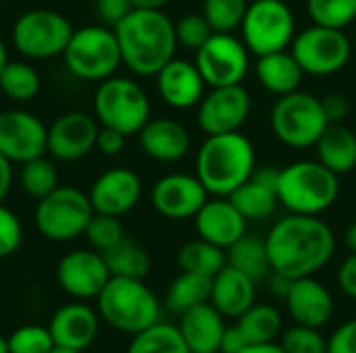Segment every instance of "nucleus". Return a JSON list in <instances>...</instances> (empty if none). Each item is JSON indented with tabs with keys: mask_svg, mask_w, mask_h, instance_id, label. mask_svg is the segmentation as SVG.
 <instances>
[{
	"mask_svg": "<svg viewBox=\"0 0 356 353\" xmlns=\"http://www.w3.org/2000/svg\"><path fill=\"white\" fill-rule=\"evenodd\" d=\"M48 152V127L33 114L21 108L0 112V154L23 164Z\"/></svg>",
	"mask_w": 356,
	"mask_h": 353,
	"instance_id": "obj_15",
	"label": "nucleus"
},
{
	"mask_svg": "<svg viewBox=\"0 0 356 353\" xmlns=\"http://www.w3.org/2000/svg\"><path fill=\"white\" fill-rule=\"evenodd\" d=\"M83 235L88 237L90 246L100 254L117 246L121 239H125L119 216H108V214H98V212H94V216L90 218Z\"/></svg>",
	"mask_w": 356,
	"mask_h": 353,
	"instance_id": "obj_40",
	"label": "nucleus"
},
{
	"mask_svg": "<svg viewBox=\"0 0 356 353\" xmlns=\"http://www.w3.org/2000/svg\"><path fill=\"white\" fill-rule=\"evenodd\" d=\"M248 345L250 343H248L246 335L240 331L238 325L225 327L223 337H221V345H219V353H242Z\"/></svg>",
	"mask_w": 356,
	"mask_h": 353,
	"instance_id": "obj_50",
	"label": "nucleus"
},
{
	"mask_svg": "<svg viewBox=\"0 0 356 353\" xmlns=\"http://www.w3.org/2000/svg\"><path fill=\"white\" fill-rule=\"evenodd\" d=\"M211 277L194 275V273H184L173 279V283L167 289L165 295V306L173 314H184L186 310L207 304L211 300Z\"/></svg>",
	"mask_w": 356,
	"mask_h": 353,
	"instance_id": "obj_30",
	"label": "nucleus"
},
{
	"mask_svg": "<svg viewBox=\"0 0 356 353\" xmlns=\"http://www.w3.org/2000/svg\"><path fill=\"white\" fill-rule=\"evenodd\" d=\"M111 273L100 252L96 250H75L60 258L56 266L58 287L73 300L86 302L100 295L108 283Z\"/></svg>",
	"mask_w": 356,
	"mask_h": 353,
	"instance_id": "obj_16",
	"label": "nucleus"
},
{
	"mask_svg": "<svg viewBox=\"0 0 356 353\" xmlns=\"http://www.w3.org/2000/svg\"><path fill=\"white\" fill-rule=\"evenodd\" d=\"M63 56L69 73L83 81H104L123 64L115 29L106 25L73 29Z\"/></svg>",
	"mask_w": 356,
	"mask_h": 353,
	"instance_id": "obj_6",
	"label": "nucleus"
},
{
	"mask_svg": "<svg viewBox=\"0 0 356 353\" xmlns=\"http://www.w3.org/2000/svg\"><path fill=\"white\" fill-rule=\"evenodd\" d=\"M98 300V316L119 333L138 335L161 318V304L144 279L111 277Z\"/></svg>",
	"mask_w": 356,
	"mask_h": 353,
	"instance_id": "obj_5",
	"label": "nucleus"
},
{
	"mask_svg": "<svg viewBox=\"0 0 356 353\" xmlns=\"http://www.w3.org/2000/svg\"><path fill=\"white\" fill-rule=\"evenodd\" d=\"M327 125L321 98L300 89L280 96L271 108L273 135L294 150L315 148Z\"/></svg>",
	"mask_w": 356,
	"mask_h": 353,
	"instance_id": "obj_8",
	"label": "nucleus"
},
{
	"mask_svg": "<svg viewBox=\"0 0 356 353\" xmlns=\"http://www.w3.org/2000/svg\"><path fill=\"white\" fill-rule=\"evenodd\" d=\"M154 77L163 102L175 110H190L198 106L209 87L196 62L184 58H171Z\"/></svg>",
	"mask_w": 356,
	"mask_h": 353,
	"instance_id": "obj_20",
	"label": "nucleus"
},
{
	"mask_svg": "<svg viewBox=\"0 0 356 353\" xmlns=\"http://www.w3.org/2000/svg\"><path fill=\"white\" fill-rule=\"evenodd\" d=\"M344 243H346V248L350 250V254L356 252V221L348 225V229H346V233H344Z\"/></svg>",
	"mask_w": 356,
	"mask_h": 353,
	"instance_id": "obj_54",
	"label": "nucleus"
},
{
	"mask_svg": "<svg viewBox=\"0 0 356 353\" xmlns=\"http://www.w3.org/2000/svg\"><path fill=\"white\" fill-rule=\"evenodd\" d=\"M98 131L94 117L79 110L65 112L48 127V154L60 162H77L96 148Z\"/></svg>",
	"mask_w": 356,
	"mask_h": 353,
	"instance_id": "obj_18",
	"label": "nucleus"
},
{
	"mask_svg": "<svg viewBox=\"0 0 356 353\" xmlns=\"http://www.w3.org/2000/svg\"><path fill=\"white\" fill-rule=\"evenodd\" d=\"M48 331L54 339V345L83 352L98 337V314L88 304L75 300L60 306L52 314Z\"/></svg>",
	"mask_w": 356,
	"mask_h": 353,
	"instance_id": "obj_22",
	"label": "nucleus"
},
{
	"mask_svg": "<svg viewBox=\"0 0 356 353\" xmlns=\"http://www.w3.org/2000/svg\"><path fill=\"white\" fill-rule=\"evenodd\" d=\"M257 169V152L242 131L207 135L196 154V177L209 196L229 198Z\"/></svg>",
	"mask_w": 356,
	"mask_h": 353,
	"instance_id": "obj_3",
	"label": "nucleus"
},
{
	"mask_svg": "<svg viewBox=\"0 0 356 353\" xmlns=\"http://www.w3.org/2000/svg\"><path fill=\"white\" fill-rule=\"evenodd\" d=\"M0 353H8V341L2 335H0Z\"/></svg>",
	"mask_w": 356,
	"mask_h": 353,
	"instance_id": "obj_58",
	"label": "nucleus"
},
{
	"mask_svg": "<svg viewBox=\"0 0 356 353\" xmlns=\"http://www.w3.org/2000/svg\"><path fill=\"white\" fill-rule=\"evenodd\" d=\"M248 0H202V15L217 33H234L240 29Z\"/></svg>",
	"mask_w": 356,
	"mask_h": 353,
	"instance_id": "obj_39",
	"label": "nucleus"
},
{
	"mask_svg": "<svg viewBox=\"0 0 356 353\" xmlns=\"http://www.w3.org/2000/svg\"><path fill=\"white\" fill-rule=\"evenodd\" d=\"M317 160L338 177L356 169V135L344 125H327L315 144Z\"/></svg>",
	"mask_w": 356,
	"mask_h": 353,
	"instance_id": "obj_28",
	"label": "nucleus"
},
{
	"mask_svg": "<svg viewBox=\"0 0 356 353\" xmlns=\"http://www.w3.org/2000/svg\"><path fill=\"white\" fill-rule=\"evenodd\" d=\"M102 258L108 266L111 277H125V279H144L150 273V256L148 252L129 241L121 239L111 250L102 252Z\"/></svg>",
	"mask_w": 356,
	"mask_h": 353,
	"instance_id": "obj_33",
	"label": "nucleus"
},
{
	"mask_svg": "<svg viewBox=\"0 0 356 353\" xmlns=\"http://www.w3.org/2000/svg\"><path fill=\"white\" fill-rule=\"evenodd\" d=\"M19 183L29 198L42 200L58 187V173L46 156H40L21 164Z\"/></svg>",
	"mask_w": 356,
	"mask_h": 353,
	"instance_id": "obj_37",
	"label": "nucleus"
},
{
	"mask_svg": "<svg viewBox=\"0 0 356 353\" xmlns=\"http://www.w3.org/2000/svg\"><path fill=\"white\" fill-rule=\"evenodd\" d=\"M240 331L246 335L250 345L257 343H271L282 333V314L277 308L269 304H254L238 318Z\"/></svg>",
	"mask_w": 356,
	"mask_h": 353,
	"instance_id": "obj_34",
	"label": "nucleus"
},
{
	"mask_svg": "<svg viewBox=\"0 0 356 353\" xmlns=\"http://www.w3.org/2000/svg\"><path fill=\"white\" fill-rule=\"evenodd\" d=\"M23 241V227L19 216L0 204V258H6L19 250Z\"/></svg>",
	"mask_w": 356,
	"mask_h": 353,
	"instance_id": "obj_44",
	"label": "nucleus"
},
{
	"mask_svg": "<svg viewBox=\"0 0 356 353\" xmlns=\"http://www.w3.org/2000/svg\"><path fill=\"white\" fill-rule=\"evenodd\" d=\"M225 252H227V264L238 268L246 277H250L257 285L267 281L269 275L273 273L269 252H267V243L261 237L244 235Z\"/></svg>",
	"mask_w": 356,
	"mask_h": 353,
	"instance_id": "obj_29",
	"label": "nucleus"
},
{
	"mask_svg": "<svg viewBox=\"0 0 356 353\" xmlns=\"http://www.w3.org/2000/svg\"><path fill=\"white\" fill-rule=\"evenodd\" d=\"M127 353H190L177 327L156 322L142 333L134 335Z\"/></svg>",
	"mask_w": 356,
	"mask_h": 353,
	"instance_id": "obj_35",
	"label": "nucleus"
},
{
	"mask_svg": "<svg viewBox=\"0 0 356 353\" xmlns=\"http://www.w3.org/2000/svg\"><path fill=\"white\" fill-rule=\"evenodd\" d=\"M327 353H356V318L346 320L330 335Z\"/></svg>",
	"mask_w": 356,
	"mask_h": 353,
	"instance_id": "obj_46",
	"label": "nucleus"
},
{
	"mask_svg": "<svg viewBox=\"0 0 356 353\" xmlns=\"http://www.w3.org/2000/svg\"><path fill=\"white\" fill-rule=\"evenodd\" d=\"M138 139L142 152L163 164L179 162L181 158H186L192 144L188 129L181 123L165 117L148 119V123L140 129Z\"/></svg>",
	"mask_w": 356,
	"mask_h": 353,
	"instance_id": "obj_24",
	"label": "nucleus"
},
{
	"mask_svg": "<svg viewBox=\"0 0 356 353\" xmlns=\"http://www.w3.org/2000/svg\"><path fill=\"white\" fill-rule=\"evenodd\" d=\"M240 33L254 56L288 50L296 35V19L284 0H252L248 2Z\"/></svg>",
	"mask_w": 356,
	"mask_h": 353,
	"instance_id": "obj_10",
	"label": "nucleus"
},
{
	"mask_svg": "<svg viewBox=\"0 0 356 353\" xmlns=\"http://www.w3.org/2000/svg\"><path fill=\"white\" fill-rule=\"evenodd\" d=\"M177 264L184 273H194L213 279L227 264V252L198 237L179 248Z\"/></svg>",
	"mask_w": 356,
	"mask_h": 353,
	"instance_id": "obj_32",
	"label": "nucleus"
},
{
	"mask_svg": "<svg viewBox=\"0 0 356 353\" xmlns=\"http://www.w3.org/2000/svg\"><path fill=\"white\" fill-rule=\"evenodd\" d=\"M96 15L102 25L115 29L136 6L131 0H96Z\"/></svg>",
	"mask_w": 356,
	"mask_h": 353,
	"instance_id": "obj_45",
	"label": "nucleus"
},
{
	"mask_svg": "<svg viewBox=\"0 0 356 353\" xmlns=\"http://www.w3.org/2000/svg\"><path fill=\"white\" fill-rule=\"evenodd\" d=\"M6 62H8V52H6L4 42L0 40V73H2V69L6 67Z\"/></svg>",
	"mask_w": 356,
	"mask_h": 353,
	"instance_id": "obj_56",
	"label": "nucleus"
},
{
	"mask_svg": "<svg viewBox=\"0 0 356 353\" xmlns=\"http://www.w3.org/2000/svg\"><path fill=\"white\" fill-rule=\"evenodd\" d=\"M257 77L265 92L280 98L300 89L305 71L300 69L298 60L288 48V50L257 56Z\"/></svg>",
	"mask_w": 356,
	"mask_h": 353,
	"instance_id": "obj_27",
	"label": "nucleus"
},
{
	"mask_svg": "<svg viewBox=\"0 0 356 353\" xmlns=\"http://www.w3.org/2000/svg\"><path fill=\"white\" fill-rule=\"evenodd\" d=\"M209 87L238 85L250 69V50L234 33H213L194 58Z\"/></svg>",
	"mask_w": 356,
	"mask_h": 353,
	"instance_id": "obj_13",
	"label": "nucleus"
},
{
	"mask_svg": "<svg viewBox=\"0 0 356 353\" xmlns=\"http://www.w3.org/2000/svg\"><path fill=\"white\" fill-rule=\"evenodd\" d=\"M269 260L275 273L302 279L313 277L336 254V235L319 216L288 214L280 218L265 237Z\"/></svg>",
	"mask_w": 356,
	"mask_h": 353,
	"instance_id": "obj_1",
	"label": "nucleus"
},
{
	"mask_svg": "<svg viewBox=\"0 0 356 353\" xmlns=\"http://www.w3.org/2000/svg\"><path fill=\"white\" fill-rule=\"evenodd\" d=\"M338 285L350 300H356V252L342 262L338 270Z\"/></svg>",
	"mask_w": 356,
	"mask_h": 353,
	"instance_id": "obj_49",
	"label": "nucleus"
},
{
	"mask_svg": "<svg viewBox=\"0 0 356 353\" xmlns=\"http://www.w3.org/2000/svg\"><path fill=\"white\" fill-rule=\"evenodd\" d=\"M296 325L321 329L334 314V298L330 289L315 277L294 279L288 298L284 300Z\"/></svg>",
	"mask_w": 356,
	"mask_h": 353,
	"instance_id": "obj_23",
	"label": "nucleus"
},
{
	"mask_svg": "<svg viewBox=\"0 0 356 353\" xmlns=\"http://www.w3.org/2000/svg\"><path fill=\"white\" fill-rule=\"evenodd\" d=\"M267 283H269V291H271L275 298H280V300H286V298H288L290 287H292V279H290V277H286V275L273 270V273L269 275Z\"/></svg>",
	"mask_w": 356,
	"mask_h": 353,
	"instance_id": "obj_51",
	"label": "nucleus"
},
{
	"mask_svg": "<svg viewBox=\"0 0 356 353\" xmlns=\"http://www.w3.org/2000/svg\"><path fill=\"white\" fill-rule=\"evenodd\" d=\"M38 71L23 60H8L0 73V89L6 98L15 102H29L40 92Z\"/></svg>",
	"mask_w": 356,
	"mask_h": 353,
	"instance_id": "obj_36",
	"label": "nucleus"
},
{
	"mask_svg": "<svg viewBox=\"0 0 356 353\" xmlns=\"http://www.w3.org/2000/svg\"><path fill=\"white\" fill-rule=\"evenodd\" d=\"M73 27L56 10L31 8L13 25V44L17 52L29 60H48L65 52Z\"/></svg>",
	"mask_w": 356,
	"mask_h": 353,
	"instance_id": "obj_11",
	"label": "nucleus"
},
{
	"mask_svg": "<svg viewBox=\"0 0 356 353\" xmlns=\"http://www.w3.org/2000/svg\"><path fill=\"white\" fill-rule=\"evenodd\" d=\"M213 27L209 25L207 17L202 12H188L184 15L177 23H175V35H177V44L188 48V50H198L211 35H213Z\"/></svg>",
	"mask_w": 356,
	"mask_h": 353,
	"instance_id": "obj_43",
	"label": "nucleus"
},
{
	"mask_svg": "<svg viewBox=\"0 0 356 353\" xmlns=\"http://www.w3.org/2000/svg\"><path fill=\"white\" fill-rule=\"evenodd\" d=\"M340 196V177L319 160H296L280 169L277 200L290 214L319 216Z\"/></svg>",
	"mask_w": 356,
	"mask_h": 353,
	"instance_id": "obj_4",
	"label": "nucleus"
},
{
	"mask_svg": "<svg viewBox=\"0 0 356 353\" xmlns=\"http://www.w3.org/2000/svg\"><path fill=\"white\" fill-rule=\"evenodd\" d=\"M194 225L200 239L227 250L246 235L248 221L240 214L229 198L213 196L194 216Z\"/></svg>",
	"mask_w": 356,
	"mask_h": 353,
	"instance_id": "obj_21",
	"label": "nucleus"
},
{
	"mask_svg": "<svg viewBox=\"0 0 356 353\" xmlns=\"http://www.w3.org/2000/svg\"><path fill=\"white\" fill-rule=\"evenodd\" d=\"M209 302L225 318H240L250 306L257 304V283L238 268L225 264L211 281Z\"/></svg>",
	"mask_w": 356,
	"mask_h": 353,
	"instance_id": "obj_26",
	"label": "nucleus"
},
{
	"mask_svg": "<svg viewBox=\"0 0 356 353\" xmlns=\"http://www.w3.org/2000/svg\"><path fill=\"white\" fill-rule=\"evenodd\" d=\"M321 106H323V112H325V119L330 125H340L350 114V102L342 94H330V96L321 98Z\"/></svg>",
	"mask_w": 356,
	"mask_h": 353,
	"instance_id": "obj_47",
	"label": "nucleus"
},
{
	"mask_svg": "<svg viewBox=\"0 0 356 353\" xmlns=\"http://www.w3.org/2000/svg\"><path fill=\"white\" fill-rule=\"evenodd\" d=\"M94 208L90 196L71 185H58L54 191L38 200L35 229L50 241H71L86 233Z\"/></svg>",
	"mask_w": 356,
	"mask_h": 353,
	"instance_id": "obj_9",
	"label": "nucleus"
},
{
	"mask_svg": "<svg viewBox=\"0 0 356 353\" xmlns=\"http://www.w3.org/2000/svg\"><path fill=\"white\" fill-rule=\"evenodd\" d=\"M307 12L315 25L346 29L356 21V0H307Z\"/></svg>",
	"mask_w": 356,
	"mask_h": 353,
	"instance_id": "obj_38",
	"label": "nucleus"
},
{
	"mask_svg": "<svg viewBox=\"0 0 356 353\" xmlns=\"http://www.w3.org/2000/svg\"><path fill=\"white\" fill-rule=\"evenodd\" d=\"M209 200V191L196 175L171 173L161 177L150 193L154 210L171 221L194 218Z\"/></svg>",
	"mask_w": 356,
	"mask_h": 353,
	"instance_id": "obj_17",
	"label": "nucleus"
},
{
	"mask_svg": "<svg viewBox=\"0 0 356 353\" xmlns=\"http://www.w3.org/2000/svg\"><path fill=\"white\" fill-rule=\"evenodd\" d=\"M0 2H8V0H0Z\"/></svg>",
	"mask_w": 356,
	"mask_h": 353,
	"instance_id": "obj_59",
	"label": "nucleus"
},
{
	"mask_svg": "<svg viewBox=\"0 0 356 353\" xmlns=\"http://www.w3.org/2000/svg\"><path fill=\"white\" fill-rule=\"evenodd\" d=\"M125 137L121 131L111 129V127H100L98 131V139H96V148L104 154V156H117L123 152L125 148Z\"/></svg>",
	"mask_w": 356,
	"mask_h": 353,
	"instance_id": "obj_48",
	"label": "nucleus"
},
{
	"mask_svg": "<svg viewBox=\"0 0 356 353\" xmlns=\"http://www.w3.org/2000/svg\"><path fill=\"white\" fill-rule=\"evenodd\" d=\"M94 212L123 216L134 210L142 198V179L125 166L104 171L88 191Z\"/></svg>",
	"mask_w": 356,
	"mask_h": 353,
	"instance_id": "obj_19",
	"label": "nucleus"
},
{
	"mask_svg": "<svg viewBox=\"0 0 356 353\" xmlns=\"http://www.w3.org/2000/svg\"><path fill=\"white\" fill-rule=\"evenodd\" d=\"M229 200L246 221H265L280 206L277 191L273 187H269V185L259 183L252 177L244 185H240L229 196Z\"/></svg>",
	"mask_w": 356,
	"mask_h": 353,
	"instance_id": "obj_31",
	"label": "nucleus"
},
{
	"mask_svg": "<svg viewBox=\"0 0 356 353\" xmlns=\"http://www.w3.org/2000/svg\"><path fill=\"white\" fill-rule=\"evenodd\" d=\"M177 329L190 353H219L225 316L211 302H207L179 314Z\"/></svg>",
	"mask_w": 356,
	"mask_h": 353,
	"instance_id": "obj_25",
	"label": "nucleus"
},
{
	"mask_svg": "<svg viewBox=\"0 0 356 353\" xmlns=\"http://www.w3.org/2000/svg\"><path fill=\"white\" fill-rule=\"evenodd\" d=\"M94 114L102 127L136 135L150 119V100L142 85L129 77H108L94 94Z\"/></svg>",
	"mask_w": 356,
	"mask_h": 353,
	"instance_id": "obj_7",
	"label": "nucleus"
},
{
	"mask_svg": "<svg viewBox=\"0 0 356 353\" xmlns=\"http://www.w3.org/2000/svg\"><path fill=\"white\" fill-rule=\"evenodd\" d=\"M242 353H286L280 343H257V345H248Z\"/></svg>",
	"mask_w": 356,
	"mask_h": 353,
	"instance_id": "obj_53",
	"label": "nucleus"
},
{
	"mask_svg": "<svg viewBox=\"0 0 356 353\" xmlns=\"http://www.w3.org/2000/svg\"><path fill=\"white\" fill-rule=\"evenodd\" d=\"M8 341V353H48L54 347V339L48 327L40 325H25L19 327Z\"/></svg>",
	"mask_w": 356,
	"mask_h": 353,
	"instance_id": "obj_41",
	"label": "nucleus"
},
{
	"mask_svg": "<svg viewBox=\"0 0 356 353\" xmlns=\"http://www.w3.org/2000/svg\"><path fill=\"white\" fill-rule=\"evenodd\" d=\"M115 35L123 64L140 77H154L179 46L175 23L163 8H134L115 27Z\"/></svg>",
	"mask_w": 356,
	"mask_h": 353,
	"instance_id": "obj_2",
	"label": "nucleus"
},
{
	"mask_svg": "<svg viewBox=\"0 0 356 353\" xmlns=\"http://www.w3.org/2000/svg\"><path fill=\"white\" fill-rule=\"evenodd\" d=\"M196 108L198 127L207 135H221L242 131L250 117L252 98L242 83L211 87Z\"/></svg>",
	"mask_w": 356,
	"mask_h": 353,
	"instance_id": "obj_14",
	"label": "nucleus"
},
{
	"mask_svg": "<svg viewBox=\"0 0 356 353\" xmlns=\"http://www.w3.org/2000/svg\"><path fill=\"white\" fill-rule=\"evenodd\" d=\"M48 353H81V352H75V350H69V347H63V345H54V347H52Z\"/></svg>",
	"mask_w": 356,
	"mask_h": 353,
	"instance_id": "obj_57",
	"label": "nucleus"
},
{
	"mask_svg": "<svg viewBox=\"0 0 356 353\" xmlns=\"http://www.w3.org/2000/svg\"><path fill=\"white\" fill-rule=\"evenodd\" d=\"M136 8H163L171 0H131Z\"/></svg>",
	"mask_w": 356,
	"mask_h": 353,
	"instance_id": "obj_55",
	"label": "nucleus"
},
{
	"mask_svg": "<svg viewBox=\"0 0 356 353\" xmlns=\"http://www.w3.org/2000/svg\"><path fill=\"white\" fill-rule=\"evenodd\" d=\"M13 185V162H8L2 154H0V204L6 198L8 189Z\"/></svg>",
	"mask_w": 356,
	"mask_h": 353,
	"instance_id": "obj_52",
	"label": "nucleus"
},
{
	"mask_svg": "<svg viewBox=\"0 0 356 353\" xmlns=\"http://www.w3.org/2000/svg\"><path fill=\"white\" fill-rule=\"evenodd\" d=\"M286 353H327V339L319 333V329L294 325L282 335V343Z\"/></svg>",
	"mask_w": 356,
	"mask_h": 353,
	"instance_id": "obj_42",
	"label": "nucleus"
},
{
	"mask_svg": "<svg viewBox=\"0 0 356 353\" xmlns=\"http://www.w3.org/2000/svg\"><path fill=\"white\" fill-rule=\"evenodd\" d=\"M290 52L298 60L305 75L330 77L340 73L353 54V44L344 29L311 25L298 31L290 44Z\"/></svg>",
	"mask_w": 356,
	"mask_h": 353,
	"instance_id": "obj_12",
	"label": "nucleus"
}]
</instances>
